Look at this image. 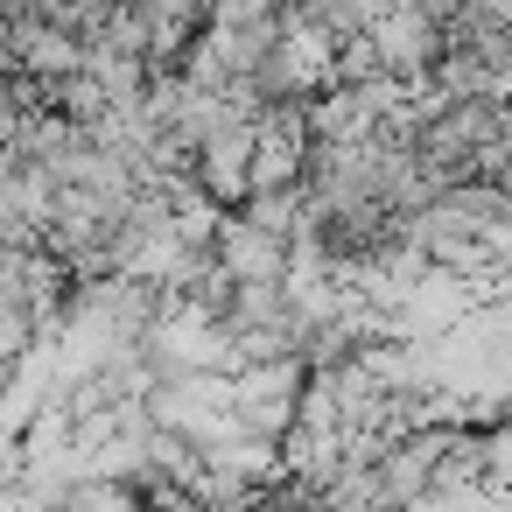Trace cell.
<instances>
[{
    "instance_id": "cell-2",
    "label": "cell",
    "mask_w": 512,
    "mask_h": 512,
    "mask_svg": "<svg viewBox=\"0 0 512 512\" xmlns=\"http://www.w3.org/2000/svg\"><path fill=\"white\" fill-rule=\"evenodd\" d=\"M64 512H148L127 484H113V477H92V484H78V491H64Z\"/></svg>"
},
{
    "instance_id": "cell-1",
    "label": "cell",
    "mask_w": 512,
    "mask_h": 512,
    "mask_svg": "<svg viewBox=\"0 0 512 512\" xmlns=\"http://www.w3.org/2000/svg\"><path fill=\"white\" fill-rule=\"evenodd\" d=\"M211 267L232 274V281H281V274H288V246H281L274 232H260V225L218 211V225H211Z\"/></svg>"
}]
</instances>
